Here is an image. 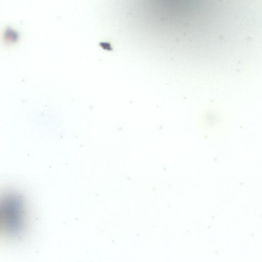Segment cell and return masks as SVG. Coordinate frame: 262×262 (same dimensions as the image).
Instances as JSON below:
<instances>
[{
	"instance_id": "1",
	"label": "cell",
	"mask_w": 262,
	"mask_h": 262,
	"mask_svg": "<svg viewBox=\"0 0 262 262\" xmlns=\"http://www.w3.org/2000/svg\"><path fill=\"white\" fill-rule=\"evenodd\" d=\"M20 193L9 191L4 194L0 206V224L4 233L15 237L22 233L26 222V208Z\"/></svg>"
}]
</instances>
